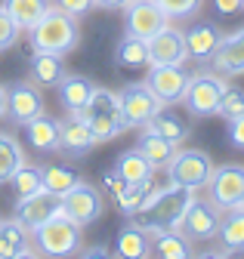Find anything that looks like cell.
Listing matches in <instances>:
<instances>
[{"label":"cell","instance_id":"cell-1","mask_svg":"<svg viewBox=\"0 0 244 259\" xmlns=\"http://www.w3.org/2000/svg\"><path fill=\"white\" fill-rule=\"evenodd\" d=\"M28 44H31V50H40V53L68 56L80 44V25H77L74 16L62 13L59 7H50L31 28H28Z\"/></svg>","mask_w":244,"mask_h":259},{"label":"cell","instance_id":"cell-2","mask_svg":"<svg viewBox=\"0 0 244 259\" xmlns=\"http://www.w3.org/2000/svg\"><path fill=\"white\" fill-rule=\"evenodd\" d=\"M80 117L90 123V130H93V136L99 145L117 139L120 133H127V120H124V111H120V96L108 87H96L93 96H90V102L84 105Z\"/></svg>","mask_w":244,"mask_h":259},{"label":"cell","instance_id":"cell-3","mask_svg":"<svg viewBox=\"0 0 244 259\" xmlns=\"http://www.w3.org/2000/svg\"><path fill=\"white\" fill-rule=\"evenodd\" d=\"M34 250L53 259H65V256H77V250L84 247V235L80 225L65 219V216H50L47 222H40L31 232Z\"/></svg>","mask_w":244,"mask_h":259},{"label":"cell","instance_id":"cell-4","mask_svg":"<svg viewBox=\"0 0 244 259\" xmlns=\"http://www.w3.org/2000/svg\"><path fill=\"white\" fill-rule=\"evenodd\" d=\"M226 77L217 74V71H198L189 77V87H186V96H182V105H186V114L195 117V120H204V117H217V108H220V99L226 93Z\"/></svg>","mask_w":244,"mask_h":259},{"label":"cell","instance_id":"cell-5","mask_svg":"<svg viewBox=\"0 0 244 259\" xmlns=\"http://www.w3.org/2000/svg\"><path fill=\"white\" fill-rule=\"evenodd\" d=\"M213 157L204 148H176V154L170 157L167 170V182L179 185V188H189V191H201L213 173Z\"/></svg>","mask_w":244,"mask_h":259},{"label":"cell","instance_id":"cell-6","mask_svg":"<svg viewBox=\"0 0 244 259\" xmlns=\"http://www.w3.org/2000/svg\"><path fill=\"white\" fill-rule=\"evenodd\" d=\"M59 204H62V216L77 222L80 229L90 222H99L102 213H105V198H102V191L96 185H90V182H74L68 191L59 194Z\"/></svg>","mask_w":244,"mask_h":259},{"label":"cell","instance_id":"cell-7","mask_svg":"<svg viewBox=\"0 0 244 259\" xmlns=\"http://www.w3.org/2000/svg\"><path fill=\"white\" fill-rule=\"evenodd\" d=\"M220 219H223V210L213 207L207 198H198V191H192L186 210H182V219H179V232L189 241H213L220 229Z\"/></svg>","mask_w":244,"mask_h":259},{"label":"cell","instance_id":"cell-8","mask_svg":"<svg viewBox=\"0 0 244 259\" xmlns=\"http://www.w3.org/2000/svg\"><path fill=\"white\" fill-rule=\"evenodd\" d=\"M117 96H120V111H124V120H127L130 130H133V126H145L151 117L164 108L161 99L151 93V87H148L145 80H130V83H124Z\"/></svg>","mask_w":244,"mask_h":259},{"label":"cell","instance_id":"cell-9","mask_svg":"<svg viewBox=\"0 0 244 259\" xmlns=\"http://www.w3.org/2000/svg\"><path fill=\"white\" fill-rule=\"evenodd\" d=\"M207 201L220 210H232L238 207V201L244 198V167L241 164H223L213 167L210 179H207Z\"/></svg>","mask_w":244,"mask_h":259},{"label":"cell","instance_id":"cell-10","mask_svg":"<svg viewBox=\"0 0 244 259\" xmlns=\"http://www.w3.org/2000/svg\"><path fill=\"white\" fill-rule=\"evenodd\" d=\"M189 77L192 71L186 65H148L145 71V83L161 99V105H179L182 96H186Z\"/></svg>","mask_w":244,"mask_h":259},{"label":"cell","instance_id":"cell-11","mask_svg":"<svg viewBox=\"0 0 244 259\" xmlns=\"http://www.w3.org/2000/svg\"><path fill=\"white\" fill-rule=\"evenodd\" d=\"M44 111H47V105H44V93H40L37 83H31L28 77L25 80L19 77V80L7 83V114H10L13 123L25 126Z\"/></svg>","mask_w":244,"mask_h":259},{"label":"cell","instance_id":"cell-12","mask_svg":"<svg viewBox=\"0 0 244 259\" xmlns=\"http://www.w3.org/2000/svg\"><path fill=\"white\" fill-rule=\"evenodd\" d=\"M148 65H186L189 62V50H186V34L176 25H164L161 31H155L148 40Z\"/></svg>","mask_w":244,"mask_h":259},{"label":"cell","instance_id":"cell-13","mask_svg":"<svg viewBox=\"0 0 244 259\" xmlns=\"http://www.w3.org/2000/svg\"><path fill=\"white\" fill-rule=\"evenodd\" d=\"M96 145L99 142L93 136V130H90V123L80 114H68V117L59 120V154L65 160H80Z\"/></svg>","mask_w":244,"mask_h":259},{"label":"cell","instance_id":"cell-14","mask_svg":"<svg viewBox=\"0 0 244 259\" xmlns=\"http://www.w3.org/2000/svg\"><path fill=\"white\" fill-rule=\"evenodd\" d=\"M120 13H124V34H133V37H142V40H148L155 31H161L170 22L167 13L155 0H130Z\"/></svg>","mask_w":244,"mask_h":259},{"label":"cell","instance_id":"cell-15","mask_svg":"<svg viewBox=\"0 0 244 259\" xmlns=\"http://www.w3.org/2000/svg\"><path fill=\"white\" fill-rule=\"evenodd\" d=\"M13 216L34 232L37 225L47 222L50 216H62V204H59V194H53V191H37V194H28V198H16Z\"/></svg>","mask_w":244,"mask_h":259},{"label":"cell","instance_id":"cell-16","mask_svg":"<svg viewBox=\"0 0 244 259\" xmlns=\"http://www.w3.org/2000/svg\"><path fill=\"white\" fill-rule=\"evenodd\" d=\"M182 34H186L189 59H195V62H201V65H207V62L213 59V53L220 50V44H223L220 25H217V22H207V19L186 25V28H182Z\"/></svg>","mask_w":244,"mask_h":259},{"label":"cell","instance_id":"cell-17","mask_svg":"<svg viewBox=\"0 0 244 259\" xmlns=\"http://www.w3.org/2000/svg\"><path fill=\"white\" fill-rule=\"evenodd\" d=\"M217 74L223 77H238L244 74V28L232 31V34H223L220 50L213 53V59L207 62Z\"/></svg>","mask_w":244,"mask_h":259},{"label":"cell","instance_id":"cell-18","mask_svg":"<svg viewBox=\"0 0 244 259\" xmlns=\"http://www.w3.org/2000/svg\"><path fill=\"white\" fill-rule=\"evenodd\" d=\"M65 74H68L65 56H59V53H40V50H34L31 59H28V80L37 83L40 90H56L59 80H62Z\"/></svg>","mask_w":244,"mask_h":259},{"label":"cell","instance_id":"cell-19","mask_svg":"<svg viewBox=\"0 0 244 259\" xmlns=\"http://www.w3.org/2000/svg\"><path fill=\"white\" fill-rule=\"evenodd\" d=\"M22 256H34L31 229L22 225L16 216L0 219V259H22Z\"/></svg>","mask_w":244,"mask_h":259},{"label":"cell","instance_id":"cell-20","mask_svg":"<svg viewBox=\"0 0 244 259\" xmlns=\"http://www.w3.org/2000/svg\"><path fill=\"white\" fill-rule=\"evenodd\" d=\"M151 256L158 259H192L195 247L179 229H151Z\"/></svg>","mask_w":244,"mask_h":259},{"label":"cell","instance_id":"cell-21","mask_svg":"<svg viewBox=\"0 0 244 259\" xmlns=\"http://www.w3.org/2000/svg\"><path fill=\"white\" fill-rule=\"evenodd\" d=\"M56 90H59V102H62V108H65L68 114H80L84 105L90 102V96H93L96 83L90 80L87 74H74V71H68L62 80H59Z\"/></svg>","mask_w":244,"mask_h":259},{"label":"cell","instance_id":"cell-22","mask_svg":"<svg viewBox=\"0 0 244 259\" xmlns=\"http://www.w3.org/2000/svg\"><path fill=\"white\" fill-rule=\"evenodd\" d=\"M111 253L120 256V259H145V256H151V238H148V232L142 229V225H136L130 219L124 229L117 232Z\"/></svg>","mask_w":244,"mask_h":259},{"label":"cell","instance_id":"cell-23","mask_svg":"<svg viewBox=\"0 0 244 259\" xmlns=\"http://www.w3.org/2000/svg\"><path fill=\"white\" fill-rule=\"evenodd\" d=\"M25 136L37 154H56L59 151V120L44 111L31 123H25Z\"/></svg>","mask_w":244,"mask_h":259},{"label":"cell","instance_id":"cell-24","mask_svg":"<svg viewBox=\"0 0 244 259\" xmlns=\"http://www.w3.org/2000/svg\"><path fill=\"white\" fill-rule=\"evenodd\" d=\"M145 126L151 130V133H158V136L170 139L173 145L189 142V136H192V126H189V120L182 117V114H176V111H173V105H164V108H161L155 117H151Z\"/></svg>","mask_w":244,"mask_h":259},{"label":"cell","instance_id":"cell-25","mask_svg":"<svg viewBox=\"0 0 244 259\" xmlns=\"http://www.w3.org/2000/svg\"><path fill=\"white\" fill-rule=\"evenodd\" d=\"M161 182L151 176V179H145V182H124L120 185V191H114L111 198H114V204H117V210L124 213V216H136L139 210H142V204L148 201V194L155 191Z\"/></svg>","mask_w":244,"mask_h":259},{"label":"cell","instance_id":"cell-26","mask_svg":"<svg viewBox=\"0 0 244 259\" xmlns=\"http://www.w3.org/2000/svg\"><path fill=\"white\" fill-rule=\"evenodd\" d=\"M133 148H139V151L148 157V164L155 167V170H164V167L170 164V157L176 154L179 145H173L170 139H164V136H158V133H151L148 126H142V133H139V139H136Z\"/></svg>","mask_w":244,"mask_h":259},{"label":"cell","instance_id":"cell-27","mask_svg":"<svg viewBox=\"0 0 244 259\" xmlns=\"http://www.w3.org/2000/svg\"><path fill=\"white\" fill-rule=\"evenodd\" d=\"M213 241H220V247H226L232 256L244 253V213L238 207L223 210V219H220V229H217Z\"/></svg>","mask_w":244,"mask_h":259},{"label":"cell","instance_id":"cell-28","mask_svg":"<svg viewBox=\"0 0 244 259\" xmlns=\"http://www.w3.org/2000/svg\"><path fill=\"white\" fill-rule=\"evenodd\" d=\"M124 182H145V179H151L158 170L148 164V157L139 151V148H130V151H124V154H117V160H114V167H111Z\"/></svg>","mask_w":244,"mask_h":259},{"label":"cell","instance_id":"cell-29","mask_svg":"<svg viewBox=\"0 0 244 259\" xmlns=\"http://www.w3.org/2000/svg\"><path fill=\"white\" fill-rule=\"evenodd\" d=\"M114 65L117 68H127V71L148 68V47H145V40L133 37V34H124L114 44Z\"/></svg>","mask_w":244,"mask_h":259},{"label":"cell","instance_id":"cell-30","mask_svg":"<svg viewBox=\"0 0 244 259\" xmlns=\"http://www.w3.org/2000/svg\"><path fill=\"white\" fill-rule=\"evenodd\" d=\"M25 148L13 133H0V185H7L19 167H25Z\"/></svg>","mask_w":244,"mask_h":259},{"label":"cell","instance_id":"cell-31","mask_svg":"<svg viewBox=\"0 0 244 259\" xmlns=\"http://www.w3.org/2000/svg\"><path fill=\"white\" fill-rule=\"evenodd\" d=\"M50 7H53V0H4V10L16 19V25L22 31L31 28Z\"/></svg>","mask_w":244,"mask_h":259},{"label":"cell","instance_id":"cell-32","mask_svg":"<svg viewBox=\"0 0 244 259\" xmlns=\"http://www.w3.org/2000/svg\"><path fill=\"white\" fill-rule=\"evenodd\" d=\"M10 185H13V191H16V198H28V194H37V191H44V170L40 167H19L16 173H13V179H10Z\"/></svg>","mask_w":244,"mask_h":259},{"label":"cell","instance_id":"cell-33","mask_svg":"<svg viewBox=\"0 0 244 259\" xmlns=\"http://www.w3.org/2000/svg\"><path fill=\"white\" fill-rule=\"evenodd\" d=\"M40 170H44V191H53V194H62L74 182H80V176L65 164H53V167H40Z\"/></svg>","mask_w":244,"mask_h":259},{"label":"cell","instance_id":"cell-34","mask_svg":"<svg viewBox=\"0 0 244 259\" xmlns=\"http://www.w3.org/2000/svg\"><path fill=\"white\" fill-rule=\"evenodd\" d=\"M241 114H244V90L241 87H226L220 108H217V117L232 120V117H241Z\"/></svg>","mask_w":244,"mask_h":259},{"label":"cell","instance_id":"cell-35","mask_svg":"<svg viewBox=\"0 0 244 259\" xmlns=\"http://www.w3.org/2000/svg\"><path fill=\"white\" fill-rule=\"evenodd\" d=\"M155 4L167 13V19H192L204 7V0H155Z\"/></svg>","mask_w":244,"mask_h":259},{"label":"cell","instance_id":"cell-36","mask_svg":"<svg viewBox=\"0 0 244 259\" xmlns=\"http://www.w3.org/2000/svg\"><path fill=\"white\" fill-rule=\"evenodd\" d=\"M19 37H22V28H19L16 19L4 10V4H0V53L10 50V47H16Z\"/></svg>","mask_w":244,"mask_h":259},{"label":"cell","instance_id":"cell-37","mask_svg":"<svg viewBox=\"0 0 244 259\" xmlns=\"http://www.w3.org/2000/svg\"><path fill=\"white\" fill-rule=\"evenodd\" d=\"M53 7H59L62 13H68L74 19H84L96 10V0H53Z\"/></svg>","mask_w":244,"mask_h":259},{"label":"cell","instance_id":"cell-38","mask_svg":"<svg viewBox=\"0 0 244 259\" xmlns=\"http://www.w3.org/2000/svg\"><path fill=\"white\" fill-rule=\"evenodd\" d=\"M226 123H229V126H226L229 145L238 148V151H244V114H241V117H232V120H226Z\"/></svg>","mask_w":244,"mask_h":259},{"label":"cell","instance_id":"cell-39","mask_svg":"<svg viewBox=\"0 0 244 259\" xmlns=\"http://www.w3.org/2000/svg\"><path fill=\"white\" fill-rule=\"evenodd\" d=\"M213 10H217V16L232 19V16L244 13V4H241V0H213Z\"/></svg>","mask_w":244,"mask_h":259},{"label":"cell","instance_id":"cell-40","mask_svg":"<svg viewBox=\"0 0 244 259\" xmlns=\"http://www.w3.org/2000/svg\"><path fill=\"white\" fill-rule=\"evenodd\" d=\"M120 185H124V179H120L114 170H105L102 173V188L108 191V194H114V191H120Z\"/></svg>","mask_w":244,"mask_h":259},{"label":"cell","instance_id":"cell-41","mask_svg":"<svg viewBox=\"0 0 244 259\" xmlns=\"http://www.w3.org/2000/svg\"><path fill=\"white\" fill-rule=\"evenodd\" d=\"M130 0H96V10H124Z\"/></svg>","mask_w":244,"mask_h":259},{"label":"cell","instance_id":"cell-42","mask_svg":"<svg viewBox=\"0 0 244 259\" xmlns=\"http://www.w3.org/2000/svg\"><path fill=\"white\" fill-rule=\"evenodd\" d=\"M77 253H80V256H108V253H111V250H105V247H99V244H96V247H87V250H84V247H80V250H77Z\"/></svg>","mask_w":244,"mask_h":259},{"label":"cell","instance_id":"cell-43","mask_svg":"<svg viewBox=\"0 0 244 259\" xmlns=\"http://www.w3.org/2000/svg\"><path fill=\"white\" fill-rule=\"evenodd\" d=\"M0 117H7V87L0 83Z\"/></svg>","mask_w":244,"mask_h":259},{"label":"cell","instance_id":"cell-44","mask_svg":"<svg viewBox=\"0 0 244 259\" xmlns=\"http://www.w3.org/2000/svg\"><path fill=\"white\" fill-rule=\"evenodd\" d=\"M238 210H241V213H244V198H241V201H238Z\"/></svg>","mask_w":244,"mask_h":259},{"label":"cell","instance_id":"cell-45","mask_svg":"<svg viewBox=\"0 0 244 259\" xmlns=\"http://www.w3.org/2000/svg\"><path fill=\"white\" fill-rule=\"evenodd\" d=\"M241 4H244V0H241Z\"/></svg>","mask_w":244,"mask_h":259}]
</instances>
